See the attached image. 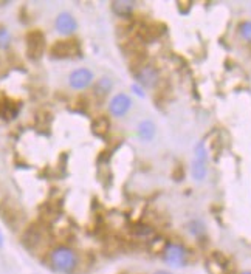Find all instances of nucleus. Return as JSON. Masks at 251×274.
Wrapping results in <instances>:
<instances>
[{
	"instance_id": "nucleus-9",
	"label": "nucleus",
	"mask_w": 251,
	"mask_h": 274,
	"mask_svg": "<svg viewBox=\"0 0 251 274\" xmlns=\"http://www.w3.org/2000/svg\"><path fill=\"white\" fill-rule=\"evenodd\" d=\"M136 81L141 87H154L158 81V72L154 65H143L136 72Z\"/></svg>"
},
{
	"instance_id": "nucleus-5",
	"label": "nucleus",
	"mask_w": 251,
	"mask_h": 274,
	"mask_svg": "<svg viewBox=\"0 0 251 274\" xmlns=\"http://www.w3.org/2000/svg\"><path fill=\"white\" fill-rule=\"evenodd\" d=\"M79 43L76 39H67V40H58L53 43L51 47V56L58 59H65V58H73V56L79 54Z\"/></svg>"
},
{
	"instance_id": "nucleus-7",
	"label": "nucleus",
	"mask_w": 251,
	"mask_h": 274,
	"mask_svg": "<svg viewBox=\"0 0 251 274\" xmlns=\"http://www.w3.org/2000/svg\"><path fill=\"white\" fill-rule=\"evenodd\" d=\"M130 107H132L130 98L126 93H118V95H115L112 98L110 104H109V112L112 113L113 117L121 118L130 110Z\"/></svg>"
},
{
	"instance_id": "nucleus-12",
	"label": "nucleus",
	"mask_w": 251,
	"mask_h": 274,
	"mask_svg": "<svg viewBox=\"0 0 251 274\" xmlns=\"http://www.w3.org/2000/svg\"><path fill=\"white\" fill-rule=\"evenodd\" d=\"M135 3L130 0H117V2H112V11L120 17H127L132 14Z\"/></svg>"
},
{
	"instance_id": "nucleus-17",
	"label": "nucleus",
	"mask_w": 251,
	"mask_h": 274,
	"mask_svg": "<svg viewBox=\"0 0 251 274\" xmlns=\"http://www.w3.org/2000/svg\"><path fill=\"white\" fill-rule=\"evenodd\" d=\"M239 31H241L242 38H244L247 42H251V20L242 22V24L239 25Z\"/></svg>"
},
{
	"instance_id": "nucleus-1",
	"label": "nucleus",
	"mask_w": 251,
	"mask_h": 274,
	"mask_svg": "<svg viewBox=\"0 0 251 274\" xmlns=\"http://www.w3.org/2000/svg\"><path fill=\"white\" fill-rule=\"evenodd\" d=\"M50 264L54 271L62 273V274H70L78 267V256L72 248L58 246L51 251Z\"/></svg>"
},
{
	"instance_id": "nucleus-10",
	"label": "nucleus",
	"mask_w": 251,
	"mask_h": 274,
	"mask_svg": "<svg viewBox=\"0 0 251 274\" xmlns=\"http://www.w3.org/2000/svg\"><path fill=\"white\" fill-rule=\"evenodd\" d=\"M43 238H45V233L38 228L36 225L31 226L30 230H27V233L24 234V243L28 249H38L39 246H42L43 243Z\"/></svg>"
},
{
	"instance_id": "nucleus-3",
	"label": "nucleus",
	"mask_w": 251,
	"mask_h": 274,
	"mask_svg": "<svg viewBox=\"0 0 251 274\" xmlns=\"http://www.w3.org/2000/svg\"><path fill=\"white\" fill-rule=\"evenodd\" d=\"M45 50V36L43 33L39 30H34L30 31L27 34V53H28V58L36 61L39 59L42 53Z\"/></svg>"
},
{
	"instance_id": "nucleus-20",
	"label": "nucleus",
	"mask_w": 251,
	"mask_h": 274,
	"mask_svg": "<svg viewBox=\"0 0 251 274\" xmlns=\"http://www.w3.org/2000/svg\"><path fill=\"white\" fill-rule=\"evenodd\" d=\"M154 274H172V273H169V271H165V270H158V271H155Z\"/></svg>"
},
{
	"instance_id": "nucleus-14",
	"label": "nucleus",
	"mask_w": 251,
	"mask_h": 274,
	"mask_svg": "<svg viewBox=\"0 0 251 274\" xmlns=\"http://www.w3.org/2000/svg\"><path fill=\"white\" fill-rule=\"evenodd\" d=\"M92 130L96 136H106L110 130V122L107 118H98L92 124Z\"/></svg>"
},
{
	"instance_id": "nucleus-22",
	"label": "nucleus",
	"mask_w": 251,
	"mask_h": 274,
	"mask_svg": "<svg viewBox=\"0 0 251 274\" xmlns=\"http://www.w3.org/2000/svg\"><path fill=\"white\" fill-rule=\"evenodd\" d=\"M241 274H251V271H244V273H241Z\"/></svg>"
},
{
	"instance_id": "nucleus-21",
	"label": "nucleus",
	"mask_w": 251,
	"mask_h": 274,
	"mask_svg": "<svg viewBox=\"0 0 251 274\" xmlns=\"http://www.w3.org/2000/svg\"><path fill=\"white\" fill-rule=\"evenodd\" d=\"M3 243V238H2V233H0V245Z\"/></svg>"
},
{
	"instance_id": "nucleus-19",
	"label": "nucleus",
	"mask_w": 251,
	"mask_h": 274,
	"mask_svg": "<svg viewBox=\"0 0 251 274\" xmlns=\"http://www.w3.org/2000/svg\"><path fill=\"white\" fill-rule=\"evenodd\" d=\"M189 231L194 235H199L200 233H203V225L200 222H192V223H189Z\"/></svg>"
},
{
	"instance_id": "nucleus-18",
	"label": "nucleus",
	"mask_w": 251,
	"mask_h": 274,
	"mask_svg": "<svg viewBox=\"0 0 251 274\" xmlns=\"http://www.w3.org/2000/svg\"><path fill=\"white\" fill-rule=\"evenodd\" d=\"M9 39H11L9 31L5 27H2V28H0V47L6 48L8 45H9Z\"/></svg>"
},
{
	"instance_id": "nucleus-15",
	"label": "nucleus",
	"mask_w": 251,
	"mask_h": 274,
	"mask_svg": "<svg viewBox=\"0 0 251 274\" xmlns=\"http://www.w3.org/2000/svg\"><path fill=\"white\" fill-rule=\"evenodd\" d=\"M112 87H113V82H112L110 78H106V76L101 78L99 81L95 84V95L99 96V98L106 96L109 91L112 90Z\"/></svg>"
},
{
	"instance_id": "nucleus-13",
	"label": "nucleus",
	"mask_w": 251,
	"mask_h": 274,
	"mask_svg": "<svg viewBox=\"0 0 251 274\" xmlns=\"http://www.w3.org/2000/svg\"><path fill=\"white\" fill-rule=\"evenodd\" d=\"M155 124L152 121H143L138 124V135L144 141H151L155 136Z\"/></svg>"
},
{
	"instance_id": "nucleus-11",
	"label": "nucleus",
	"mask_w": 251,
	"mask_h": 274,
	"mask_svg": "<svg viewBox=\"0 0 251 274\" xmlns=\"http://www.w3.org/2000/svg\"><path fill=\"white\" fill-rule=\"evenodd\" d=\"M132 237L135 238V240L149 243L152 238L155 237V231L152 230L151 226H147V225H135L133 230H132Z\"/></svg>"
},
{
	"instance_id": "nucleus-2",
	"label": "nucleus",
	"mask_w": 251,
	"mask_h": 274,
	"mask_svg": "<svg viewBox=\"0 0 251 274\" xmlns=\"http://www.w3.org/2000/svg\"><path fill=\"white\" fill-rule=\"evenodd\" d=\"M208 154H207V149H205V144L203 143H199L196 146V152H194V161H192V166H191V174H192V178L196 181H203L205 177L208 174Z\"/></svg>"
},
{
	"instance_id": "nucleus-6",
	"label": "nucleus",
	"mask_w": 251,
	"mask_h": 274,
	"mask_svg": "<svg viewBox=\"0 0 251 274\" xmlns=\"http://www.w3.org/2000/svg\"><path fill=\"white\" fill-rule=\"evenodd\" d=\"M93 81V73L88 68H76L68 76V84L75 90H83L87 88Z\"/></svg>"
},
{
	"instance_id": "nucleus-16",
	"label": "nucleus",
	"mask_w": 251,
	"mask_h": 274,
	"mask_svg": "<svg viewBox=\"0 0 251 274\" xmlns=\"http://www.w3.org/2000/svg\"><path fill=\"white\" fill-rule=\"evenodd\" d=\"M147 245H149V248L152 249V253H162V251H165V248L167 246V243L162 237H154Z\"/></svg>"
},
{
	"instance_id": "nucleus-4",
	"label": "nucleus",
	"mask_w": 251,
	"mask_h": 274,
	"mask_svg": "<svg viewBox=\"0 0 251 274\" xmlns=\"http://www.w3.org/2000/svg\"><path fill=\"white\" fill-rule=\"evenodd\" d=\"M163 257L170 267L180 268L186 264L188 253H186L185 246H181L178 243H167V246L163 251Z\"/></svg>"
},
{
	"instance_id": "nucleus-8",
	"label": "nucleus",
	"mask_w": 251,
	"mask_h": 274,
	"mask_svg": "<svg viewBox=\"0 0 251 274\" xmlns=\"http://www.w3.org/2000/svg\"><path fill=\"white\" fill-rule=\"evenodd\" d=\"M54 27H56V31H58L59 34H64V36H70V34H73L76 31L78 22H76V19L70 13H61L58 17H56Z\"/></svg>"
}]
</instances>
